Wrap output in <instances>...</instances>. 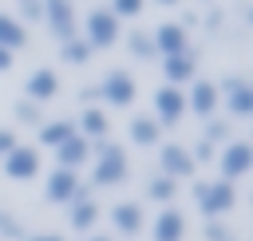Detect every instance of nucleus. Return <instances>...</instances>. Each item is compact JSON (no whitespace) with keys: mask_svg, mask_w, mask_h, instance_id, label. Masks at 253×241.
Wrapping results in <instances>:
<instances>
[{"mask_svg":"<svg viewBox=\"0 0 253 241\" xmlns=\"http://www.w3.org/2000/svg\"><path fill=\"white\" fill-rule=\"evenodd\" d=\"M79 99H83L87 107H91V103H99V87H83V91H79Z\"/></svg>","mask_w":253,"mask_h":241,"instance_id":"obj_37","label":"nucleus"},{"mask_svg":"<svg viewBox=\"0 0 253 241\" xmlns=\"http://www.w3.org/2000/svg\"><path fill=\"white\" fill-rule=\"evenodd\" d=\"M0 162H4V174H8L12 182H32V178H40V170H43L40 150H36V146H24V142H16Z\"/></svg>","mask_w":253,"mask_h":241,"instance_id":"obj_7","label":"nucleus"},{"mask_svg":"<svg viewBox=\"0 0 253 241\" xmlns=\"http://www.w3.org/2000/svg\"><path fill=\"white\" fill-rule=\"evenodd\" d=\"M217 107H221L217 83H210V79H194V83H190V91H186V111H190V115H198V119H213V115H217Z\"/></svg>","mask_w":253,"mask_h":241,"instance_id":"obj_13","label":"nucleus"},{"mask_svg":"<svg viewBox=\"0 0 253 241\" xmlns=\"http://www.w3.org/2000/svg\"><path fill=\"white\" fill-rule=\"evenodd\" d=\"M119 36H123V24H119L107 8H91V12L83 16V40H87V47H91V51L115 47V43H119Z\"/></svg>","mask_w":253,"mask_h":241,"instance_id":"obj_3","label":"nucleus"},{"mask_svg":"<svg viewBox=\"0 0 253 241\" xmlns=\"http://www.w3.org/2000/svg\"><path fill=\"white\" fill-rule=\"evenodd\" d=\"M95 87H99V99H103L107 107H119V111L134 107V99H138V83H134V75L123 71V67L107 71L103 83H95Z\"/></svg>","mask_w":253,"mask_h":241,"instance_id":"obj_5","label":"nucleus"},{"mask_svg":"<svg viewBox=\"0 0 253 241\" xmlns=\"http://www.w3.org/2000/svg\"><path fill=\"white\" fill-rule=\"evenodd\" d=\"M150 237H154V241H182V237H186V217H182V209L162 205L158 217H154V225H150Z\"/></svg>","mask_w":253,"mask_h":241,"instance_id":"obj_17","label":"nucleus"},{"mask_svg":"<svg viewBox=\"0 0 253 241\" xmlns=\"http://www.w3.org/2000/svg\"><path fill=\"white\" fill-rule=\"evenodd\" d=\"M221 8H213V12H206V32H221Z\"/></svg>","mask_w":253,"mask_h":241,"instance_id":"obj_35","label":"nucleus"},{"mask_svg":"<svg viewBox=\"0 0 253 241\" xmlns=\"http://www.w3.org/2000/svg\"><path fill=\"white\" fill-rule=\"evenodd\" d=\"M0 47L4 51H20V47H28V28L12 16V12H0Z\"/></svg>","mask_w":253,"mask_h":241,"instance_id":"obj_22","label":"nucleus"},{"mask_svg":"<svg viewBox=\"0 0 253 241\" xmlns=\"http://www.w3.org/2000/svg\"><path fill=\"white\" fill-rule=\"evenodd\" d=\"M126 134H130L134 146H158L162 142V126L154 122V115H130Z\"/></svg>","mask_w":253,"mask_h":241,"instance_id":"obj_21","label":"nucleus"},{"mask_svg":"<svg viewBox=\"0 0 253 241\" xmlns=\"http://www.w3.org/2000/svg\"><path fill=\"white\" fill-rule=\"evenodd\" d=\"M91 55H95V51L87 47V40H83V36H71V40H63V43H59V59H63L67 67H83Z\"/></svg>","mask_w":253,"mask_h":241,"instance_id":"obj_24","label":"nucleus"},{"mask_svg":"<svg viewBox=\"0 0 253 241\" xmlns=\"http://www.w3.org/2000/svg\"><path fill=\"white\" fill-rule=\"evenodd\" d=\"M142 8H146V0H111V4H107V12H111L119 24H123V20H134Z\"/></svg>","mask_w":253,"mask_h":241,"instance_id":"obj_28","label":"nucleus"},{"mask_svg":"<svg viewBox=\"0 0 253 241\" xmlns=\"http://www.w3.org/2000/svg\"><path fill=\"white\" fill-rule=\"evenodd\" d=\"M107 130H111V119H107L99 107H83V111H79V119H75V134H79V138L99 142V138H107Z\"/></svg>","mask_w":253,"mask_h":241,"instance_id":"obj_20","label":"nucleus"},{"mask_svg":"<svg viewBox=\"0 0 253 241\" xmlns=\"http://www.w3.org/2000/svg\"><path fill=\"white\" fill-rule=\"evenodd\" d=\"M79 194H83L79 170H59V166H55V170L43 178V198H47L51 205H71Z\"/></svg>","mask_w":253,"mask_h":241,"instance_id":"obj_9","label":"nucleus"},{"mask_svg":"<svg viewBox=\"0 0 253 241\" xmlns=\"http://www.w3.org/2000/svg\"><path fill=\"white\" fill-rule=\"evenodd\" d=\"M126 51H130V59H142V63L146 59H158L154 55V43H150V32H138V28L126 32Z\"/></svg>","mask_w":253,"mask_h":241,"instance_id":"obj_26","label":"nucleus"},{"mask_svg":"<svg viewBox=\"0 0 253 241\" xmlns=\"http://www.w3.org/2000/svg\"><path fill=\"white\" fill-rule=\"evenodd\" d=\"M194 201H198V209H202L206 221H221V217L237 205V186H229V182H221V178H213V182H194Z\"/></svg>","mask_w":253,"mask_h":241,"instance_id":"obj_2","label":"nucleus"},{"mask_svg":"<svg viewBox=\"0 0 253 241\" xmlns=\"http://www.w3.org/2000/svg\"><path fill=\"white\" fill-rule=\"evenodd\" d=\"M150 43H154V55L166 59V55H178V51H190V28L182 20H166L150 32Z\"/></svg>","mask_w":253,"mask_h":241,"instance_id":"obj_10","label":"nucleus"},{"mask_svg":"<svg viewBox=\"0 0 253 241\" xmlns=\"http://www.w3.org/2000/svg\"><path fill=\"white\" fill-rule=\"evenodd\" d=\"M12 115H16V122H20V126H40V122H43V111H40L36 103H28V99H20Z\"/></svg>","mask_w":253,"mask_h":241,"instance_id":"obj_29","label":"nucleus"},{"mask_svg":"<svg viewBox=\"0 0 253 241\" xmlns=\"http://www.w3.org/2000/svg\"><path fill=\"white\" fill-rule=\"evenodd\" d=\"M162 79L170 87H182V83H194L198 79V51H178V55H166L162 59Z\"/></svg>","mask_w":253,"mask_h":241,"instance_id":"obj_14","label":"nucleus"},{"mask_svg":"<svg viewBox=\"0 0 253 241\" xmlns=\"http://www.w3.org/2000/svg\"><path fill=\"white\" fill-rule=\"evenodd\" d=\"M206 142H213V146H225L229 138H233V126H229V119H206V134H202Z\"/></svg>","mask_w":253,"mask_h":241,"instance_id":"obj_27","label":"nucleus"},{"mask_svg":"<svg viewBox=\"0 0 253 241\" xmlns=\"http://www.w3.org/2000/svg\"><path fill=\"white\" fill-rule=\"evenodd\" d=\"M111 225H115V233H126V237L142 233V225H146L142 205L138 201H115L111 205Z\"/></svg>","mask_w":253,"mask_h":241,"instance_id":"obj_19","label":"nucleus"},{"mask_svg":"<svg viewBox=\"0 0 253 241\" xmlns=\"http://www.w3.org/2000/svg\"><path fill=\"white\" fill-rule=\"evenodd\" d=\"M12 63H16V55H12V51H4V47H0V71H8V67H12Z\"/></svg>","mask_w":253,"mask_h":241,"instance_id":"obj_38","label":"nucleus"},{"mask_svg":"<svg viewBox=\"0 0 253 241\" xmlns=\"http://www.w3.org/2000/svg\"><path fill=\"white\" fill-rule=\"evenodd\" d=\"M43 24L59 43L79 36V12H75L71 0H43Z\"/></svg>","mask_w":253,"mask_h":241,"instance_id":"obj_8","label":"nucleus"},{"mask_svg":"<svg viewBox=\"0 0 253 241\" xmlns=\"http://www.w3.org/2000/svg\"><path fill=\"white\" fill-rule=\"evenodd\" d=\"M158 174H166V178H194L198 174V166H194V158H190V146H182V142H158Z\"/></svg>","mask_w":253,"mask_h":241,"instance_id":"obj_11","label":"nucleus"},{"mask_svg":"<svg viewBox=\"0 0 253 241\" xmlns=\"http://www.w3.org/2000/svg\"><path fill=\"white\" fill-rule=\"evenodd\" d=\"M91 158H95V170H91V186L95 190H115L130 178V158L119 142L111 138H99L91 142Z\"/></svg>","mask_w":253,"mask_h":241,"instance_id":"obj_1","label":"nucleus"},{"mask_svg":"<svg viewBox=\"0 0 253 241\" xmlns=\"http://www.w3.org/2000/svg\"><path fill=\"white\" fill-rule=\"evenodd\" d=\"M55 95H59V71L55 67H36L28 75V83H24V99L40 107V103H47Z\"/></svg>","mask_w":253,"mask_h":241,"instance_id":"obj_15","label":"nucleus"},{"mask_svg":"<svg viewBox=\"0 0 253 241\" xmlns=\"http://www.w3.org/2000/svg\"><path fill=\"white\" fill-rule=\"evenodd\" d=\"M190 158H194V166H206V162H213V158H217V146H213V142H206V138H198V142H194V150H190Z\"/></svg>","mask_w":253,"mask_h":241,"instance_id":"obj_33","label":"nucleus"},{"mask_svg":"<svg viewBox=\"0 0 253 241\" xmlns=\"http://www.w3.org/2000/svg\"><path fill=\"white\" fill-rule=\"evenodd\" d=\"M91 241H115V237H107V233H95V237H91Z\"/></svg>","mask_w":253,"mask_h":241,"instance_id":"obj_39","label":"nucleus"},{"mask_svg":"<svg viewBox=\"0 0 253 241\" xmlns=\"http://www.w3.org/2000/svg\"><path fill=\"white\" fill-rule=\"evenodd\" d=\"M75 134V119H43L40 122V146H59V142H67Z\"/></svg>","mask_w":253,"mask_h":241,"instance_id":"obj_23","label":"nucleus"},{"mask_svg":"<svg viewBox=\"0 0 253 241\" xmlns=\"http://www.w3.org/2000/svg\"><path fill=\"white\" fill-rule=\"evenodd\" d=\"M174 194H178V182H174V178H166V174H154V178L146 182V198H150V201H158V205H170V201H174Z\"/></svg>","mask_w":253,"mask_h":241,"instance_id":"obj_25","label":"nucleus"},{"mask_svg":"<svg viewBox=\"0 0 253 241\" xmlns=\"http://www.w3.org/2000/svg\"><path fill=\"white\" fill-rule=\"evenodd\" d=\"M186 115V91L182 87H158L154 91V122L158 126H178Z\"/></svg>","mask_w":253,"mask_h":241,"instance_id":"obj_12","label":"nucleus"},{"mask_svg":"<svg viewBox=\"0 0 253 241\" xmlns=\"http://www.w3.org/2000/svg\"><path fill=\"white\" fill-rule=\"evenodd\" d=\"M51 154H55V166H59V170H79L83 162H91V142L79 138V134H71V138L59 142Z\"/></svg>","mask_w":253,"mask_h":241,"instance_id":"obj_18","label":"nucleus"},{"mask_svg":"<svg viewBox=\"0 0 253 241\" xmlns=\"http://www.w3.org/2000/svg\"><path fill=\"white\" fill-rule=\"evenodd\" d=\"M217 95H221V103H225V111H229L233 119H253V83H249V79L225 75L221 87H217Z\"/></svg>","mask_w":253,"mask_h":241,"instance_id":"obj_6","label":"nucleus"},{"mask_svg":"<svg viewBox=\"0 0 253 241\" xmlns=\"http://www.w3.org/2000/svg\"><path fill=\"white\" fill-rule=\"evenodd\" d=\"M213 162H217L221 182H229V186H233L237 178H245V174L253 170V142H245V138H229Z\"/></svg>","mask_w":253,"mask_h":241,"instance_id":"obj_4","label":"nucleus"},{"mask_svg":"<svg viewBox=\"0 0 253 241\" xmlns=\"http://www.w3.org/2000/svg\"><path fill=\"white\" fill-rule=\"evenodd\" d=\"M20 241H63L59 233H24Z\"/></svg>","mask_w":253,"mask_h":241,"instance_id":"obj_36","label":"nucleus"},{"mask_svg":"<svg viewBox=\"0 0 253 241\" xmlns=\"http://www.w3.org/2000/svg\"><path fill=\"white\" fill-rule=\"evenodd\" d=\"M16 20H43V0H16Z\"/></svg>","mask_w":253,"mask_h":241,"instance_id":"obj_32","label":"nucleus"},{"mask_svg":"<svg viewBox=\"0 0 253 241\" xmlns=\"http://www.w3.org/2000/svg\"><path fill=\"white\" fill-rule=\"evenodd\" d=\"M20 237H24L20 217H16V213H8V209H0V241H20Z\"/></svg>","mask_w":253,"mask_h":241,"instance_id":"obj_30","label":"nucleus"},{"mask_svg":"<svg viewBox=\"0 0 253 241\" xmlns=\"http://www.w3.org/2000/svg\"><path fill=\"white\" fill-rule=\"evenodd\" d=\"M12 146H16V130H12V126H0V158H4Z\"/></svg>","mask_w":253,"mask_h":241,"instance_id":"obj_34","label":"nucleus"},{"mask_svg":"<svg viewBox=\"0 0 253 241\" xmlns=\"http://www.w3.org/2000/svg\"><path fill=\"white\" fill-rule=\"evenodd\" d=\"M202 237H206V241H237V233H233V225H225V221H206V229H202Z\"/></svg>","mask_w":253,"mask_h":241,"instance_id":"obj_31","label":"nucleus"},{"mask_svg":"<svg viewBox=\"0 0 253 241\" xmlns=\"http://www.w3.org/2000/svg\"><path fill=\"white\" fill-rule=\"evenodd\" d=\"M158 4H162V8H174V4H178V0H158Z\"/></svg>","mask_w":253,"mask_h":241,"instance_id":"obj_40","label":"nucleus"},{"mask_svg":"<svg viewBox=\"0 0 253 241\" xmlns=\"http://www.w3.org/2000/svg\"><path fill=\"white\" fill-rule=\"evenodd\" d=\"M63 209H67L71 229H79V233H91V229H95V221H99V213H103V209H99V201L87 194V186H83V194H79L71 205H63Z\"/></svg>","mask_w":253,"mask_h":241,"instance_id":"obj_16","label":"nucleus"}]
</instances>
